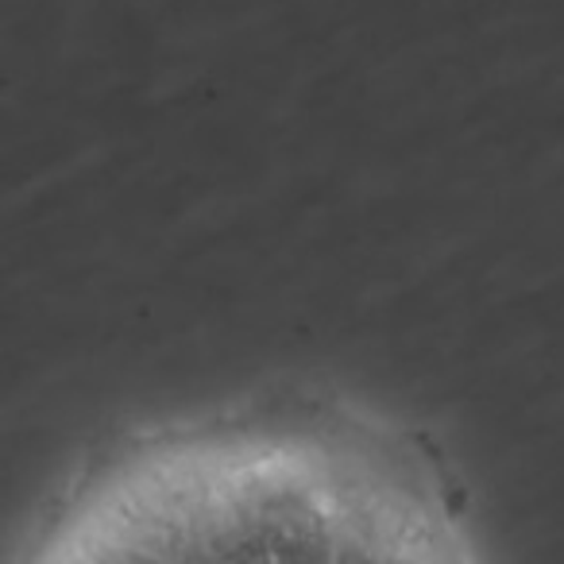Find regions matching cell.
<instances>
[{
  "label": "cell",
  "mask_w": 564,
  "mask_h": 564,
  "mask_svg": "<svg viewBox=\"0 0 564 564\" xmlns=\"http://www.w3.org/2000/svg\"><path fill=\"white\" fill-rule=\"evenodd\" d=\"M460 561L437 468L368 410L317 399L132 433L86 471L35 561Z\"/></svg>",
  "instance_id": "1"
}]
</instances>
